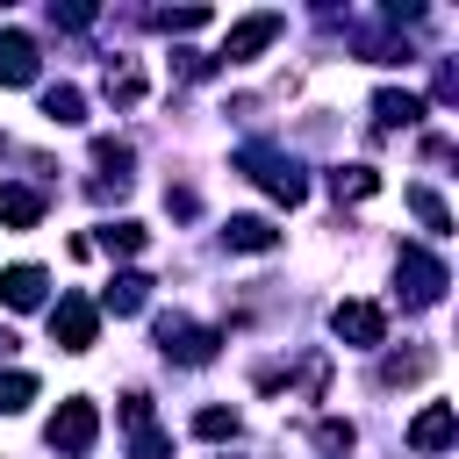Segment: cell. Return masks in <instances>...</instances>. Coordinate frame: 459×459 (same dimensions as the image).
<instances>
[{
  "instance_id": "obj_1",
  "label": "cell",
  "mask_w": 459,
  "mask_h": 459,
  "mask_svg": "<svg viewBox=\"0 0 459 459\" xmlns=\"http://www.w3.org/2000/svg\"><path fill=\"white\" fill-rule=\"evenodd\" d=\"M237 172H251V179H258V186H265L273 201H287V208H294V201L308 194L301 165H294L287 151H273V143H251V151H237Z\"/></svg>"
},
{
  "instance_id": "obj_2",
  "label": "cell",
  "mask_w": 459,
  "mask_h": 459,
  "mask_svg": "<svg viewBox=\"0 0 459 459\" xmlns=\"http://www.w3.org/2000/svg\"><path fill=\"white\" fill-rule=\"evenodd\" d=\"M394 280H402V301H409V308H430V301H445V287H452L445 258H430L423 244H402V251H394Z\"/></svg>"
},
{
  "instance_id": "obj_3",
  "label": "cell",
  "mask_w": 459,
  "mask_h": 459,
  "mask_svg": "<svg viewBox=\"0 0 459 459\" xmlns=\"http://www.w3.org/2000/svg\"><path fill=\"white\" fill-rule=\"evenodd\" d=\"M93 437H100V409H93L86 394L57 402V416H50V452H65V459H86V452H93Z\"/></svg>"
},
{
  "instance_id": "obj_4",
  "label": "cell",
  "mask_w": 459,
  "mask_h": 459,
  "mask_svg": "<svg viewBox=\"0 0 459 459\" xmlns=\"http://www.w3.org/2000/svg\"><path fill=\"white\" fill-rule=\"evenodd\" d=\"M50 337H57V351H93V337H100V308H93L86 294H65V301L50 308Z\"/></svg>"
},
{
  "instance_id": "obj_5",
  "label": "cell",
  "mask_w": 459,
  "mask_h": 459,
  "mask_svg": "<svg viewBox=\"0 0 459 459\" xmlns=\"http://www.w3.org/2000/svg\"><path fill=\"white\" fill-rule=\"evenodd\" d=\"M330 330H337L351 351L387 344V316H380V301H337V308H330Z\"/></svg>"
},
{
  "instance_id": "obj_6",
  "label": "cell",
  "mask_w": 459,
  "mask_h": 459,
  "mask_svg": "<svg viewBox=\"0 0 459 459\" xmlns=\"http://www.w3.org/2000/svg\"><path fill=\"white\" fill-rule=\"evenodd\" d=\"M158 344H165V359H179V366H208L222 337L201 330V323H186V316H158Z\"/></svg>"
},
{
  "instance_id": "obj_7",
  "label": "cell",
  "mask_w": 459,
  "mask_h": 459,
  "mask_svg": "<svg viewBox=\"0 0 459 459\" xmlns=\"http://www.w3.org/2000/svg\"><path fill=\"white\" fill-rule=\"evenodd\" d=\"M280 29H287L280 14H244V22H237V29L222 36V50H215V65H244V57H258V50H265V43L280 36Z\"/></svg>"
},
{
  "instance_id": "obj_8",
  "label": "cell",
  "mask_w": 459,
  "mask_h": 459,
  "mask_svg": "<svg viewBox=\"0 0 459 459\" xmlns=\"http://www.w3.org/2000/svg\"><path fill=\"white\" fill-rule=\"evenodd\" d=\"M430 108H423V93H409V86H380L373 93V122L380 129H416Z\"/></svg>"
},
{
  "instance_id": "obj_9",
  "label": "cell",
  "mask_w": 459,
  "mask_h": 459,
  "mask_svg": "<svg viewBox=\"0 0 459 459\" xmlns=\"http://www.w3.org/2000/svg\"><path fill=\"white\" fill-rule=\"evenodd\" d=\"M0 86H36V43L22 29H0Z\"/></svg>"
},
{
  "instance_id": "obj_10",
  "label": "cell",
  "mask_w": 459,
  "mask_h": 459,
  "mask_svg": "<svg viewBox=\"0 0 459 459\" xmlns=\"http://www.w3.org/2000/svg\"><path fill=\"white\" fill-rule=\"evenodd\" d=\"M43 287H50L43 265H7V273H0V301H7V308H43Z\"/></svg>"
},
{
  "instance_id": "obj_11",
  "label": "cell",
  "mask_w": 459,
  "mask_h": 459,
  "mask_svg": "<svg viewBox=\"0 0 459 459\" xmlns=\"http://www.w3.org/2000/svg\"><path fill=\"white\" fill-rule=\"evenodd\" d=\"M222 244H230V251H273L280 230H273L265 215H230V222H222Z\"/></svg>"
},
{
  "instance_id": "obj_12",
  "label": "cell",
  "mask_w": 459,
  "mask_h": 459,
  "mask_svg": "<svg viewBox=\"0 0 459 459\" xmlns=\"http://www.w3.org/2000/svg\"><path fill=\"white\" fill-rule=\"evenodd\" d=\"M409 445H416V452H445V445H452V402H430V409L409 423Z\"/></svg>"
},
{
  "instance_id": "obj_13",
  "label": "cell",
  "mask_w": 459,
  "mask_h": 459,
  "mask_svg": "<svg viewBox=\"0 0 459 459\" xmlns=\"http://www.w3.org/2000/svg\"><path fill=\"white\" fill-rule=\"evenodd\" d=\"M43 222V194L36 186H0V230H36Z\"/></svg>"
},
{
  "instance_id": "obj_14",
  "label": "cell",
  "mask_w": 459,
  "mask_h": 459,
  "mask_svg": "<svg viewBox=\"0 0 459 459\" xmlns=\"http://www.w3.org/2000/svg\"><path fill=\"white\" fill-rule=\"evenodd\" d=\"M43 115L65 122V129H79V122H86V93H79V86H43Z\"/></svg>"
},
{
  "instance_id": "obj_15",
  "label": "cell",
  "mask_w": 459,
  "mask_h": 459,
  "mask_svg": "<svg viewBox=\"0 0 459 459\" xmlns=\"http://www.w3.org/2000/svg\"><path fill=\"white\" fill-rule=\"evenodd\" d=\"M330 186H337V201H366V194H380V172L373 165H344V172H330Z\"/></svg>"
},
{
  "instance_id": "obj_16",
  "label": "cell",
  "mask_w": 459,
  "mask_h": 459,
  "mask_svg": "<svg viewBox=\"0 0 459 459\" xmlns=\"http://www.w3.org/2000/svg\"><path fill=\"white\" fill-rule=\"evenodd\" d=\"M143 301H151V280H143V273H122V280L108 287V308H115V316H136Z\"/></svg>"
},
{
  "instance_id": "obj_17",
  "label": "cell",
  "mask_w": 459,
  "mask_h": 459,
  "mask_svg": "<svg viewBox=\"0 0 459 459\" xmlns=\"http://www.w3.org/2000/svg\"><path fill=\"white\" fill-rule=\"evenodd\" d=\"M36 402V373H0V416H22Z\"/></svg>"
},
{
  "instance_id": "obj_18",
  "label": "cell",
  "mask_w": 459,
  "mask_h": 459,
  "mask_svg": "<svg viewBox=\"0 0 459 459\" xmlns=\"http://www.w3.org/2000/svg\"><path fill=\"white\" fill-rule=\"evenodd\" d=\"M108 93H115V108H136L143 100V79H136V65L122 57V65H108Z\"/></svg>"
},
{
  "instance_id": "obj_19",
  "label": "cell",
  "mask_w": 459,
  "mask_h": 459,
  "mask_svg": "<svg viewBox=\"0 0 459 459\" xmlns=\"http://www.w3.org/2000/svg\"><path fill=\"white\" fill-rule=\"evenodd\" d=\"M409 208L423 215V230H430V237H445V230H452V215H445V201H437L430 186H409Z\"/></svg>"
},
{
  "instance_id": "obj_20",
  "label": "cell",
  "mask_w": 459,
  "mask_h": 459,
  "mask_svg": "<svg viewBox=\"0 0 459 459\" xmlns=\"http://www.w3.org/2000/svg\"><path fill=\"white\" fill-rule=\"evenodd\" d=\"M100 251H115V258L143 251V222H100Z\"/></svg>"
},
{
  "instance_id": "obj_21",
  "label": "cell",
  "mask_w": 459,
  "mask_h": 459,
  "mask_svg": "<svg viewBox=\"0 0 459 459\" xmlns=\"http://www.w3.org/2000/svg\"><path fill=\"white\" fill-rule=\"evenodd\" d=\"M423 373H430V351H402V359H387V366H380V380H387V387L423 380Z\"/></svg>"
},
{
  "instance_id": "obj_22",
  "label": "cell",
  "mask_w": 459,
  "mask_h": 459,
  "mask_svg": "<svg viewBox=\"0 0 459 459\" xmlns=\"http://www.w3.org/2000/svg\"><path fill=\"white\" fill-rule=\"evenodd\" d=\"M194 437H237V409H201L194 416Z\"/></svg>"
},
{
  "instance_id": "obj_23",
  "label": "cell",
  "mask_w": 459,
  "mask_h": 459,
  "mask_svg": "<svg viewBox=\"0 0 459 459\" xmlns=\"http://www.w3.org/2000/svg\"><path fill=\"white\" fill-rule=\"evenodd\" d=\"M316 445H323V452H351V423L323 416V423H316Z\"/></svg>"
},
{
  "instance_id": "obj_24",
  "label": "cell",
  "mask_w": 459,
  "mask_h": 459,
  "mask_svg": "<svg viewBox=\"0 0 459 459\" xmlns=\"http://www.w3.org/2000/svg\"><path fill=\"white\" fill-rule=\"evenodd\" d=\"M7 351H14V337H7V330H0V359H7Z\"/></svg>"
}]
</instances>
